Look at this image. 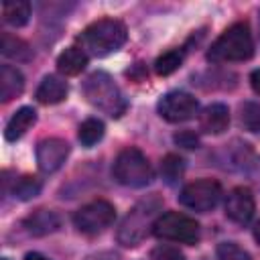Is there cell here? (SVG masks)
Here are the masks:
<instances>
[{
    "mask_svg": "<svg viewBox=\"0 0 260 260\" xmlns=\"http://www.w3.org/2000/svg\"><path fill=\"white\" fill-rule=\"evenodd\" d=\"M35 98H37V102H41L45 106L59 104V102H63L67 98V83L57 75H47L39 83Z\"/></svg>",
    "mask_w": 260,
    "mask_h": 260,
    "instance_id": "obj_14",
    "label": "cell"
},
{
    "mask_svg": "<svg viewBox=\"0 0 260 260\" xmlns=\"http://www.w3.org/2000/svg\"><path fill=\"white\" fill-rule=\"evenodd\" d=\"M30 18V4L24 0H10L2 4V20L10 26H24Z\"/></svg>",
    "mask_w": 260,
    "mask_h": 260,
    "instance_id": "obj_18",
    "label": "cell"
},
{
    "mask_svg": "<svg viewBox=\"0 0 260 260\" xmlns=\"http://www.w3.org/2000/svg\"><path fill=\"white\" fill-rule=\"evenodd\" d=\"M39 191H41V183H39L35 177H28V175L16 179V181H14V187H12L14 197H18V199H22V201H28V199L37 197Z\"/></svg>",
    "mask_w": 260,
    "mask_h": 260,
    "instance_id": "obj_24",
    "label": "cell"
},
{
    "mask_svg": "<svg viewBox=\"0 0 260 260\" xmlns=\"http://www.w3.org/2000/svg\"><path fill=\"white\" fill-rule=\"evenodd\" d=\"M24 89V77L22 73L12 67V65H2L0 67V100L10 102L18 98Z\"/></svg>",
    "mask_w": 260,
    "mask_h": 260,
    "instance_id": "obj_15",
    "label": "cell"
},
{
    "mask_svg": "<svg viewBox=\"0 0 260 260\" xmlns=\"http://www.w3.org/2000/svg\"><path fill=\"white\" fill-rule=\"evenodd\" d=\"M112 173H114V179L126 187H146L154 179L148 158L134 146H128L118 152Z\"/></svg>",
    "mask_w": 260,
    "mask_h": 260,
    "instance_id": "obj_5",
    "label": "cell"
},
{
    "mask_svg": "<svg viewBox=\"0 0 260 260\" xmlns=\"http://www.w3.org/2000/svg\"><path fill=\"white\" fill-rule=\"evenodd\" d=\"M254 240L260 244V219L256 221V225H254Z\"/></svg>",
    "mask_w": 260,
    "mask_h": 260,
    "instance_id": "obj_30",
    "label": "cell"
},
{
    "mask_svg": "<svg viewBox=\"0 0 260 260\" xmlns=\"http://www.w3.org/2000/svg\"><path fill=\"white\" fill-rule=\"evenodd\" d=\"M152 234L160 240L193 246L199 242V223L185 213L167 211L156 217V221L152 225Z\"/></svg>",
    "mask_w": 260,
    "mask_h": 260,
    "instance_id": "obj_6",
    "label": "cell"
},
{
    "mask_svg": "<svg viewBox=\"0 0 260 260\" xmlns=\"http://www.w3.org/2000/svg\"><path fill=\"white\" fill-rule=\"evenodd\" d=\"M0 51L4 57L16 59V61H30L32 59V49L18 37L10 35V32H2V45Z\"/></svg>",
    "mask_w": 260,
    "mask_h": 260,
    "instance_id": "obj_19",
    "label": "cell"
},
{
    "mask_svg": "<svg viewBox=\"0 0 260 260\" xmlns=\"http://www.w3.org/2000/svg\"><path fill=\"white\" fill-rule=\"evenodd\" d=\"M240 124L254 134H260V104L244 102L240 106Z\"/></svg>",
    "mask_w": 260,
    "mask_h": 260,
    "instance_id": "obj_22",
    "label": "cell"
},
{
    "mask_svg": "<svg viewBox=\"0 0 260 260\" xmlns=\"http://www.w3.org/2000/svg\"><path fill=\"white\" fill-rule=\"evenodd\" d=\"M81 91L93 108L102 110L112 118H120L126 112V100L120 87L106 71H93L91 75H87L81 85Z\"/></svg>",
    "mask_w": 260,
    "mask_h": 260,
    "instance_id": "obj_4",
    "label": "cell"
},
{
    "mask_svg": "<svg viewBox=\"0 0 260 260\" xmlns=\"http://www.w3.org/2000/svg\"><path fill=\"white\" fill-rule=\"evenodd\" d=\"M61 225V219L55 211L51 209H37L35 213H30L26 219H24V228L28 234L32 236H47V234H53L57 232Z\"/></svg>",
    "mask_w": 260,
    "mask_h": 260,
    "instance_id": "obj_13",
    "label": "cell"
},
{
    "mask_svg": "<svg viewBox=\"0 0 260 260\" xmlns=\"http://www.w3.org/2000/svg\"><path fill=\"white\" fill-rule=\"evenodd\" d=\"M69 154V144L61 138H45L37 144V165L43 173H55L61 169Z\"/></svg>",
    "mask_w": 260,
    "mask_h": 260,
    "instance_id": "obj_10",
    "label": "cell"
},
{
    "mask_svg": "<svg viewBox=\"0 0 260 260\" xmlns=\"http://www.w3.org/2000/svg\"><path fill=\"white\" fill-rule=\"evenodd\" d=\"M183 171H185L183 158L177 154H167L160 162V175H162L167 185H175L183 177Z\"/></svg>",
    "mask_w": 260,
    "mask_h": 260,
    "instance_id": "obj_21",
    "label": "cell"
},
{
    "mask_svg": "<svg viewBox=\"0 0 260 260\" xmlns=\"http://www.w3.org/2000/svg\"><path fill=\"white\" fill-rule=\"evenodd\" d=\"M254 55V41L248 22H234L228 26L207 51V59L213 63L246 61Z\"/></svg>",
    "mask_w": 260,
    "mask_h": 260,
    "instance_id": "obj_2",
    "label": "cell"
},
{
    "mask_svg": "<svg viewBox=\"0 0 260 260\" xmlns=\"http://www.w3.org/2000/svg\"><path fill=\"white\" fill-rule=\"evenodd\" d=\"M175 142H177L179 146H183V148H197V146H199V138H197V134L191 132V130H181V132H177V134H175Z\"/></svg>",
    "mask_w": 260,
    "mask_h": 260,
    "instance_id": "obj_27",
    "label": "cell"
},
{
    "mask_svg": "<svg viewBox=\"0 0 260 260\" xmlns=\"http://www.w3.org/2000/svg\"><path fill=\"white\" fill-rule=\"evenodd\" d=\"M156 108L167 122H185L197 114L199 102L187 91H169L158 100Z\"/></svg>",
    "mask_w": 260,
    "mask_h": 260,
    "instance_id": "obj_9",
    "label": "cell"
},
{
    "mask_svg": "<svg viewBox=\"0 0 260 260\" xmlns=\"http://www.w3.org/2000/svg\"><path fill=\"white\" fill-rule=\"evenodd\" d=\"M35 122H37V112H35L32 108L24 106V108L16 110V112L12 114V118L8 120V124H6L4 138H6L8 142L18 140L20 136L26 134V130H30V126H32Z\"/></svg>",
    "mask_w": 260,
    "mask_h": 260,
    "instance_id": "obj_16",
    "label": "cell"
},
{
    "mask_svg": "<svg viewBox=\"0 0 260 260\" xmlns=\"http://www.w3.org/2000/svg\"><path fill=\"white\" fill-rule=\"evenodd\" d=\"M87 65V53L81 47H69L57 57V67L65 75H77Z\"/></svg>",
    "mask_w": 260,
    "mask_h": 260,
    "instance_id": "obj_17",
    "label": "cell"
},
{
    "mask_svg": "<svg viewBox=\"0 0 260 260\" xmlns=\"http://www.w3.org/2000/svg\"><path fill=\"white\" fill-rule=\"evenodd\" d=\"M183 63V51L179 49H173V51H167L162 53L156 61H154V71L158 75H171L173 71H177Z\"/></svg>",
    "mask_w": 260,
    "mask_h": 260,
    "instance_id": "obj_23",
    "label": "cell"
},
{
    "mask_svg": "<svg viewBox=\"0 0 260 260\" xmlns=\"http://www.w3.org/2000/svg\"><path fill=\"white\" fill-rule=\"evenodd\" d=\"M217 260H252V258L236 242H221L217 246Z\"/></svg>",
    "mask_w": 260,
    "mask_h": 260,
    "instance_id": "obj_25",
    "label": "cell"
},
{
    "mask_svg": "<svg viewBox=\"0 0 260 260\" xmlns=\"http://www.w3.org/2000/svg\"><path fill=\"white\" fill-rule=\"evenodd\" d=\"M24 260H49V258H45V256L39 254V252H28V254L24 256Z\"/></svg>",
    "mask_w": 260,
    "mask_h": 260,
    "instance_id": "obj_29",
    "label": "cell"
},
{
    "mask_svg": "<svg viewBox=\"0 0 260 260\" xmlns=\"http://www.w3.org/2000/svg\"><path fill=\"white\" fill-rule=\"evenodd\" d=\"M2 260H8V258H2Z\"/></svg>",
    "mask_w": 260,
    "mask_h": 260,
    "instance_id": "obj_31",
    "label": "cell"
},
{
    "mask_svg": "<svg viewBox=\"0 0 260 260\" xmlns=\"http://www.w3.org/2000/svg\"><path fill=\"white\" fill-rule=\"evenodd\" d=\"M126 37H128V32H126V26L122 20L102 18V20L91 22L79 35V43H81V49L85 53H91L95 57H104V55L118 51L126 43Z\"/></svg>",
    "mask_w": 260,
    "mask_h": 260,
    "instance_id": "obj_3",
    "label": "cell"
},
{
    "mask_svg": "<svg viewBox=\"0 0 260 260\" xmlns=\"http://www.w3.org/2000/svg\"><path fill=\"white\" fill-rule=\"evenodd\" d=\"M150 258L152 260H185V254L179 248H175V246L162 244V246H156L150 252Z\"/></svg>",
    "mask_w": 260,
    "mask_h": 260,
    "instance_id": "obj_26",
    "label": "cell"
},
{
    "mask_svg": "<svg viewBox=\"0 0 260 260\" xmlns=\"http://www.w3.org/2000/svg\"><path fill=\"white\" fill-rule=\"evenodd\" d=\"M77 136H79V142H81L83 146H93V144L100 142L102 136H104V122L98 120V118H87V120H83L81 126H79Z\"/></svg>",
    "mask_w": 260,
    "mask_h": 260,
    "instance_id": "obj_20",
    "label": "cell"
},
{
    "mask_svg": "<svg viewBox=\"0 0 260 260\" xmlns=\"http://www.w3.org/2000/svg\"><path fill=\"white\" fill-rule=\"evenodd\" d=\"M162 209V201L158 195H148L146 199H140L122 219L120 228H118V242L122 246H138L148 230H152L154 221H156V213Z\"/></svg>",
    "mask_w": 260,
    "mask_h": 260,
    "instance_id": "obj_1",
    "label": "cell"
},
{
    "mask_svg": "<svg viewBox=\"0 0 260 260\" xmlns=\"http://www.w3.org/2000/svg\"><path fill=\"white\" fill-rule=\"evenodd\" d=\"M256 203H254V195L250 189L246 187H236L228 193L225 199V215L236 221V223H248L254 215Z\"/></svg>",
    "mask_w": 260,
    "mask_h": 260,
    "instance_id": "obj_11",
    "label": "cell"
},
{
    "mask_svg": "<svg viewBox=\"0 0 260 260\" xmlns=\"http://www.w3.org/2000/svg\"><path fill=\"white\" fill-rule=\"evenodd\" d=\"M250 85H252V89L256 93H260V69H254L250 73Z\"/></svg>",
    "mask_w": 260,
    "mask_h": 260,
    "instance_id": "obj_28",
    "label": "cell"
},
{
    "mask_svg": "<svg viewBox=\"0 0 260 260\" xmlns=\"http://www.w3.org/2000/svg\"><path fill=\"white\" fill-rule=\"evenodd\" d=\"M221 185L213 179H199V181H193L189 185H185L179 193V201L181 205H185L187 209H193V211H211L219 199H221Z\"/></svg>",
    "mask_w": 260,
    "mask_h": 260,
    "instance_id": "obj_7",
    "label": "cell"
},
{
    "mask_svg": "<svg viewBox=\"0 0 260 260\" xmlns=\"http://www.w3.org/2000/svg\"><path fill=\"white\" fill-rule=\"evenodd\" d=\"M230 124V110L223 104L207 106L199 116V126L207 134H221Z\"/></svg>",
    "mask_w": 260,
    "mask_h": 260,
    "instance_id": "obj_12",
    "label": "cell"
},
{
    "mask_svg": "<svg viewBox=\"0 0 260 260\" xmlns=\"http://www.w3.org/2000/svg\"><path fill=\"white\" fill-rule=\"evenodd\" d=\"M114 217H116L114 205L106 199H98V201H91V203L79 207L73 215V223L81 234L95 236V234L104 232L108 225H112Z\"/></svg>",
    "mask_w": 260,
    "mask_h": 260,
    "instance_id": "obj_8",
    "label": "cell"
}]
</instances>
